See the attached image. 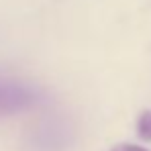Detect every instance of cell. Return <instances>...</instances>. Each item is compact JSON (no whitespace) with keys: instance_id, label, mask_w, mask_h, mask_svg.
Returning <instances> with one entry per match:
<instances>
[{"instance_id":"6da1fadb","label":"cell","mask_w":151,"mask_h":151,"mask_svg":"<svg viewBox=\"0 0 151 151\" xmlns=\"http://www.w3.org/2000/svg\"><path fill=\"white\" fill-rule=\"evenodd\" d=\"M41 102V92L23 80L0 72V116L27 112Z\"/></svg>"},{"instance_id":"7a4b0ae2","label":"cell","mask_w":151,"mask_h":151,"mask_svg":"<svg viewBox=\"0 0 151 151\" xmlns=\"http://www.w3.org/2000/svg\"><path fill=\"white\" fill-rule=\"evenodd\" d=\"M137 135L143 141H149L151 143V108L143 110L137 116Z\"/></svg>"},{"instance_id":"3957f363","label":"cell","mask_w":151,"mask_h":151,"mask_svg":"<svg viewBox=\"0 0 151 151\" xmlns=\"http://www.w3.org/2000/svg\"><path fill=\"white\" fill-rule=\"evenodd\" d=\"M110 151H149L141 145H135V143H121V145H114Z\"/></svg>"}]
</instances>
